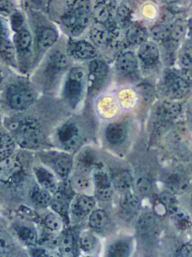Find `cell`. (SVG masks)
Listing matches in <instances>:
<instances>
[{
  "label": "cell",
  "instance_id": "cell-53",
  "mask_svg": "<svg viewBox=\"0 0 192 257\" xmlns=\"http://www.w3.org/2000/svg\"><path fill=\"white\" fill-rule=\"evenodd\" d=\"M189 28H190V32L192 33V19H190V22H189Z\"/></svg>",
  "mask_w": 192,
  "mask_h": 257
},
{
  "label": "cell",
  "instance_id": "cell-30",
  "mask_svg": "<svg viewBox=\"0 0 192 257\" xmlns=\"http://www.w3.org/2000/svg\"><path fill=\"white\" fill-rule=\"evenodd\" d=\"M130 252V245L124 240H118L110 245L108 255L112 257L128 256Z\"/></svg>",
  "mask_w": 192,
  "mask_h": 257
},
{
  "label": "cell",
  "instance_id": "cell-45",
  "mask_svg": "<svg viewBox=\"0 0 192 257\" xmlns=\"http://www.w3.org/2000/svg\"><path fill=\"white\" fill-rule=\"evenodd\" d=\"M13 10V4L10 0H0V14H10Z\"/></svg>",
  "mask_w": 192,
  "mask_h": 257
},
{
  "label": "cell",
  "instance_id": "cell-14",
  "mask_svg": "<svg viewBox=\"0 0 192 257\" xmlns=\"http://www.w3.org/2000/svg\"><path fill=\"white\" fill-rule=\"evenodd\" d=\"M92 41L96 46H103L112 41L108 28L104 24L96 23L90 32Z\"/></svg>",
  "mask_w": 192,
  "mask_h": 257
},
{
  "label": "cell",
  "instance_id": "cell-37",
  "mask_svg": "<svg viewBox=\"0 0 192 257\" xmlns=\"http://www.w3.org/2000/svg\"><path fill=\"white\" fill-rule=\"evenodd\" d=\"M160 199L168 211L172 213L177 211L178 201L172 192H170V191H164L160 194Z\"/></svg>",
  "mask_w": 192,
  "mask_h": 257
},
{
  "label": "cell",
  "instance_id": "cell-17",
  "mask_svg": "<svg viewBox=\"0 0 192 257\" xmlns=\"http://www.w3.org/2000/svg\"><path fill=\"white\" fill-rule=\"evenodd\" d=\"M58 40V34L52 28H44L39 33L37 46L40 51L50 49Z\"/></svg>",
  "mask_w": 192,
  "mask_h": 257
},
{
  "label": "cell",
  "instance_id": "cell-48",
  "mask_svg": "<svg viewBox=\"0 0 192 257\" xmlns=\"http://www.w3.org/2000/svg\"><path fill=\"white\" fill-rule=\"evenodd\" d=\"M8 29L7 25L3 21L0 20V43L7 40L8 37Z\"/></svg>",
  "mask_w": 192,
  "mask_h": 257
},
{
  "label": "cell",
  "instance_id": "cell-24",
  "mask_svg": "<svg viewBox=\"0 0 192 257\" xmlns=\"http://www.w3.org/2000/svg\"><path fill=\"white\" fill-rule=\"evenodd\" d=\"M15 231L20 239L27 244H34L37 240V233L34 228L30 225H16Z\"/></svg>",
  "mask_w": 192,
  "mask_h": 257
},
{
  "label": "cell",
  "instance_id": "cell-4",
  "mask_svg": "<svg viewBox=\"0 0 192 257\" xmlns=\"http://www.w3.org/2000/svg\"><path fill=\"white\" fill-rule=\"evenodd\" d=\"M40 159L60 178L66 180L68 177L73 167V158L68 153L48 152L40 155Z\"/></svg>",
  "mask_w": 192,
  "mask_h": 257
},
{
  "label": "cell",
  "instance_id": "cell-12",
  "mask_svg": "<svg viewBox=\"0 0 192 257\" xmlns=\"http://www.w3.org/2000/svg\"><path fill=\"white\" fill-rule=\"evenodd\" d=\"M139 57L146 65H153L158 61L159 51L157 46L151 42H145L141 44Z\"/></svg>",
  "mask_w": 192,
  "mask_h": 257
},
{
  "label": "cell",
  "instance_id": "cell-44",
  "mask_svg": "<svg viewBox=\"0 0 192 257\" xmlns=\"http://www.w3.org/2000/svg\"><path fill=\"white\" fill-rule=\"evenodd\" d=\"M171 186L174 191L181 192L187 189V182L181 177H174L170 180Z\"/></svg>",
  "mask_w": 192,
  "mask_h": 257
},
{
  "label": "cell",
  "instance_id": "cell-3",
  "mask_svg": "<svg viewBox=\"0 0 192 257\" xmlns=\"http://www.w3.org/2000/svg\"><path fill=\"white\" fill-rule=\"evenodd\" d=\"M86 72L81 67L70 70L64 84L63 96L72 107H75L80 101L85 86Z\"/></svg>",
  "mask_w": 192,
  "mask_h": 257
},
{
  "label": "cell",
  "instance_id": "cell-46",
  "mask_svg": "<svg viewBox=\"0 0 192 257\" xmlns=\"http://www.w3.org/2000/svg\"><path fill=\"white\" fill-rule=\"evenodd\" d=\"M140 92L146 100H151L154 96V89L151 85H142L140 86Z\"/></svg>",
  "mask_w": 192,
  "mask_h": 257
},
{
  "label": "cell",
  "instance_id": "cell-6",
  "mask_svg": "<svg viewBox=\"0 0 192 257\" xmlns=\"http://www.w3.org/2000/svg\"><path fill=\"white\" fill-rule=\"evenodd\" d=\"M57 139L64 150L74 151L79 147L81 141L79 128L75 123L67 122L57 131Z\"/></svg>",
  "mask_w": 192,
  "mask_h": 257
},
{
  "label": "cell",
  "instance_id": "cell-33",
  "mask_svg": "<svg viewBox=\"0 0 192 257\" xmlns=\"http://www.w3.org/2000/svg\"><path fill=\"white\" fill-rule=\"evenodd\" d=\"M98 244V240L96 236L90 231H85L81 234L80 238V245L82 250L86 252H91L96 249Z\"/></svg>",
  "mask_w": 192,
  "mask_h": 257
},
{
  "label": "cell",
  "instance_id": "cell-11",
  "mask_svg": "<svg viewBox=\"0 0 192 257\" xmlns=\"http://www.w3.org/2000/svg\"><path fill=\"white\" fill-rule=\"evenodd\" d=\"M34 175L39 184L48 191L55 192L57 189V182L54 174L43 167L34 168Z\"/></svg>",
  "mask_w": 192,
  "mask_h": 257
},
{
  "label": "cell",
  "instance_id": "cell-21",
  "mask_svg": "<svg viewBox=\"0 0 192 257\" xmlns=\"http://www.w3.org/2000/svg\"><path fill=\"white\" fill-rule=\"evenodd\" d=\"M147 37L145 28L138 25L130 27L126 35L128 43L134 45L142 44L146 41Z\"/></svg>",
  "mask_w": 192,
  "mask_h": 257
},
{
  "label": "cell",
  "instance_id": "cell-2",
  "mask_svg": "<svg viewBox=\"0 0 192 257\" xmlns=\"http://www.w3.org/2000/svg\"><path fill=\"white\" fill-rule=\"evenodd\" d=\"M91 7L90 0H75L62 16V22L74 36H79L90 22Z\"/></svg>",
  "mask_w": 192,
  "mask_h": 257
},
{
  "label": "cell",
  "instance_id": "cell-27",
  "mask_svg": "<svg viewBox=\"0 0 192 257\" xmlns=\"http://www.w3.org/2000/svg\"><path fill=\"white\" fill-rule=\"evenodd\" d=\"M93 16L97 23L106 24L111 20L110 6L106 3H100L94 7Z\"/></svg>",
  "mask_w": 192,
  "mask_h": 257
},
{
  "label": "cell",
  "instance_id": "cell-34",
  "mask_svg": "<svg viewBox=\"0 0 192 257\" xmlns=\"http://www.w3.org/2000/svg\"><path fill=\"white\" fill-rule=\"evenodd\" d=\"M48 64H49V68H51V70L54 71H62L67 67V58L63 54L56 52V53L51 55Z\"/></svg>",
  "mask_w": 192,
  "mask_h": 257
},
{
  "label": "cell",
  "instance_id": "cell-38",
  "mask_svg": "<svg viewBox=\"0 0 192 257\" xmlns=\"http://www.w3.org/2000/svg\"><path fill=\"white\" fill-rule=\"evenodd\" d=\"M45 227L52 231H58L62 227L61 218L56 213H50L46 215L44 219Z\"/></svg>",
  "mask_w": 192,
  "mask_h": 257
},
{
  "label": "cell",
  "instance_id": "cell-28",
  "mask_svg": "<svg viewBox=\"0 0 192 257\" xmlns=\"http://www.w3.org/2000/svg\"><path fill=\"white\" fill-rule=\"evenodd\" d=\"M108 222V216L103 210H96L92 212L88 219V224L92 228L102 229Z\"/></svg>",
  "mask_w": 192,
  "mask_h": 257
},
{
  "label": "cell",
  "instance_id": "cell-18",
  "mask_svg": "<svg viewBox=\"0 0 192 257\" xmlns=\"http://www.w3.org/2000/svg\"><path fill=\"white\" fill-rule=\"evenodd\" d=\"M120 204L123 211L128 214H133L139 208L140 201L134 194L126 192L120 198Z\"/></svg>",
  "mask_w": 192,
  "mask_h": 257
},
{
  "label": "cell",
  "instance_id": "cell-43",
  "mask_svg": "<svg viewBox=\"0 0 192 257\" xmlns=\"http://www.w3.org/2000/svg\"><path fill=\"white\" fill-rule=\"evenodd\" d=\"M184 28L182 24L176 23L175 25H172L171 28V37L170 40H178L182 37L184 35Z\"/></svg>",
  "mask_w": 192,
  "mask_h": 257
},
{
  "label": "cell",
  "instance_id": "cell-25",
  "mask_svg": "<svg viewBox=\"0 0 192 257\" xmlns=\"http://www.w3.org/2000/svg\"><path fill=\"white\" fill-rule=\"evenodd\" d=\"M31 199L33 204L39 207H46L52 204V198L46 189H34L32 192Z\"/></svg>",
  "mask_w": 192,
  "mask_h": 257
},
{
  "label": "cell",
  "instance_id": "cell-35",
  "mask_svg": "<svg viewBox=\"0 0 192 257\" xmlns=\"http://www.w3.org/2000/svg\"><path fill=\"white\" fill-rule=\"evenodd\" d=\"M172 221L174 225L182 231H186L192 227V221L188 215L183 212H175L172 213Z\"/></svg>",
  "mask_w": 192,
  "mask_h": 257
},
{
  "label": "cell",
  "instance_id": "cell-9",
  "mask_svg": "<svg viewBox=\"0 0 192 257\" xmlns=\"http://www.w3.org/2000/svg\"><path fill=\"white\" fill-rule=\"evenodd\" d=\"M96 205V200L93 197L88 195H80L75 197L72 201L70 210L72 213L76 217H85Z\"/></svg>",
  "mask_w": 192,
  "mask_h": 257
},
{
  "label": "cell",
  "instance_id": "cell-8",
  "mask_svg": "<svg viewBox=\"0 0 192 257\" xmlns=\"http://www.w3.org/2000/svg\"><path fill=\"white\" fill-rule=\"evenodd\" d=\"M164 85L166 94L172 99L182 98L189 91L188 83L174 73H170L166 76Z\"/></svg>",
  "mask_w": 192,
  "mask_h": 257
},
{
  "label": "cell",
  "instance_id": "cell-26",
  "mask_svg": "<svg viewBox=\"0 0 192 257\" xmlns=\"http://www.w3.org/2000/svg\"><path fill=\"white\" fill-rule=\"evenodd\" d=\"M156 227V219L152 214L147 213L144 215L138 222V232L142 235L151 234L154 231Z\"/></svg>",
  "mask_w": 192,
  "mask_h": 257
},
{
  "label": "cell",
  "instance_id": "cell-47",
  "mask_svg": "<svg viewBox=\"0 0 192 257\" xmlns=\"http://www.w3.org/2000/svg\"><path fill=\"white\" fill-rule=\"evenodd\" d=\"M117 15H118V19L121 21L122 23H126L127 21H128L129 16H130V12L128 9L124 6H122L118 8L117 11Z\"/></svg>",
  "mask_w": 192,
  "mask_h": 257
},
{
  "label": "cell",
  "instance_id": "cell-42",
  "mask_svg": "<svg viewBox=\"0 0 192 257\" xmlns=\"http://www.w3.org/2000/svg\"><path fill=\"white\" fill-rule=\"evenodd\" d=\"M183 63L187 67H192V40H189L184 46Z\"/></svg>",
  "mask_w": 192,
  "mask_h": 257
},
{
  "label": "cell",
  "instance_id": "cell-16",
  "mask_svg": "<svg viewBox=\"0 0 192 257\" xmlns=\"http://www.w3.org/2000/svg\"><path fill=\"white\" fill-rule=\"evenodd\" d=\"M117 70L120 73L128 74L133 73L138 67L136 57L132 52H126L118 57L116 63Z\"/></svg>",
  "mask_w": 192,
  "mask_h": 257
},
{
  "label": "cell",
  "instance_id": "cell-5",
  "mask_svg": "<svg viewBox=\"0 0 192 257\" xmlns=\"http://www.w3.org/2000/svg\"><path fill=\"white\" fill-rule=\"evenodd\" d=\"M7 98L12 109L24 110L34 102V95L33 91L25 85H12L8 89Z\"/></svg>",
  "mask_w": 192,
  "mask_h": 257
},
{
  "label": "cell",
  "instance_id": "cell-13",
  "mask_svg": "<svg viewBox=\"0 0 192 257\" xmlns=\"http://www.w3.org/2000/svg\"><path fill=\"white\" fill-rule=\"evenodd\" d=\"M105 137L110 144H122L126 139L127 130L123 124L120 123H112L106 127L105 131Z\"/></svg>",
  "mask_w": 192,
  "mask_h": 257
},
{
  "label": "cell",
  "instance_id": "cell-31",
  "mask_svg": "<svg viewBox=\"0 0 192 257\" xmlns=\"http://www.w3.org/2000/svg\"><path fill=\"white\" fill-rule=\"evenodd\" d=\"M0 55L2 58L12 65H16L15 60V48L8 40L0 43Z\"/></svg>",
  "mask_w": 192,
  "mask_h": 257
},
{
  "label": "cell",
  "instance_id": "cell-1",
  "mask_svg": "<svg viewBox=\"0 0 192 257\" xmlns=\"http://www.w3.org/2000/svg\"><path fill=\"white\" fill-rule=\"evenodd\" d=\"M8 127L13 133L16 143L22 148H38L43 141L40 124L33 118L12 120Z\"/></svg>",
  "mask_w": 192,
  "mask_h": 257
},
{
  "label": "cell",
  "instance_id": "cell-7",
  "mask_svg": "<svg viewBox=\"0 0 192 257\" xmlns=\"http://www.w3.org/2000/svg\"><path fill=\"white\" fill-rule=\"evenodd\" d=\"M93 184L94 186V195L102 201H108L111 199L112 189L111 180L106 171L100 168H96L92 173Z\"/></svg>",
  "mask_w": 192,
  "mask_h": 257
},
{
  "label": "cell",
  "instance_id": "cell-50",
  "mask_svg": "<svg viewBox=\"0 0 192 257\" xmlns=\"http://www.w3.org/2000/svg\"><path fill=\"white\" fill-rule=\"evenodd\" d=\"M32 254L34 256H48V252L45 249H40V248H36L33 249L32 251Z\"/></svg>",
  "mask_w": 192,
  "mask_h": 257
},
{
  "label": "cell",
  "instance_id": "cell-40",
  "mask_svg": "<svg viewBox=\"0 0 192 257\" xmlns=\"http://www.w3.org/2000/svg\"><path fill=\"white\" fill-rule=\"evenodd\" d=\"M24 23V17L20 13H14L10 17V25H12V29L16 33L22 30Z\"/></svg>",
  "mask_w": 192,
  "mask_h": 257
},
{
  "label": "cell",
  "instance_id": "cell-51",
  "mask_svg": "<svg viewBox=\"0 0 192 257\" xmlns=\"http://www.w3.org/2000/svg\"><path fill=\"white\" fill-rule=\"evenodd\" d=\"M162 1H163V2H164L165 4H171L177 2L178 0H162Z\"/></svg>",
  "mask_w": 192,
  "mask_h": 257
},
{
  "label": "cell",
  "instance_id": "cell-29",
  "mask_svg": "<svg viewBox=\"0 0 192 257\" xmlns=\"http://www.w3.org/2000/svg\"><path fill=\"white\" fill-rule=\"evenodd\" d=\"M181 112V106L176 102L166 101L159 108V116L162 118H170L176 116Z\"/></svg>",
  "mask_w": 192,
  "mask_h": 257
},
{
  "label": "cell",
  "instance_id": "cell-32",
  "mask_svg": "<svg viewBox=\"0 0 192 257\" xmlns=\"http://www.w3.org/2000/svg\"><path fill=\"white\" fill-rule=\"evenodd\" d=\"M60 249L63 255H73L74 252V239L70 231L63 234L60 242Z\"/></svg>",
  "mask_w": 192,
  "mask_h": 257
},
{
  "label": "cell",
  "instance_id": "cell-23",
  "mask_svg": "<svg viewBox=\"0 0 192 257\" xmlns=\"http://www.w3.org/2000/svg\"><path fill=\"white\" fill-rule=\"evenodd\" d=\"M14 148V141L12 137L6 134L0 135V162L12 157Z\"/></svg>",
  "mask_w": 192,
  "mask_h": 257
},
{
  "label": "cell",
  "instance_id": "cell-36",
  "mask_svg": "<svg viewBox=\"0 0 192 257\" xmlns=\"http://www.w3.org/2000/svg\"><path fill=\"white\" fill-rule=\"evenodd\" d=\"M171 28H172V25H157L152 28V34L156 40L165 42L170 40Z\"/></svg>",
  "mask_w": 192,
  "mask_h": 257
},
{
  "label": "cell",
  "instance_id": "cell-22",
  "mask_svg": "<svg viewBox=\"0 0 192 257\" xmlns=\"http://www.w3.org/2000/svg\"><path fill=\"white\" fill-rule=\"evenodd\" d=\"M14 42L15 48L18 52H21V53L27 52L30 50L32 44L31 35L26 30H21L15 34Z\"/></svg>",
  "mask_w": 192,
  "mask_h": 257
},
{
  "label": "cell",
  "instance_id": "cell-49",
  "mask_svg": "<svg viewBox=\"0 0 192 257\" xmlns=\"http://www.w3.org/2000/svg\"><path fill=\"white\" fill-rule=\"evenodd\" d=\"M180 255L181 256L192 257V245H184L180 249Z\"/></svg>",
  "mask_w": 192,
  "mask_h": 257
},
{
  "label": "cell",
  "instance_id": "cell-15",
  "mask_svg": "<svg viewBox=\"0 0 192 257\" xmlns=\"http://www.w3.org/2000/svg\"><path fill=\"white\" fill-rule=\"evenodd\" d=\"M0 162V179L4 181H8L21 171V165L16 159L10 157Z\"/></svg>",
  "mask_w": 192,
  "mask_h": 257
},
{
  "label": "cell",
  "instance_id": "cell-39",
  "mask_svg": "<svg viewBox=\"0 0 192 257\" xmlns=\"http://www.w3.org/2000/svg\"><path fill=\"white\" fill-rule=\"evenodd\" d=\"M135 187H136L138 193L142 196L150 195L152 191V185L151 181L146 177H139L136 180Z\"/></svg>",
  "mask_w": 192,
  "mask_h": 257
},
{
  "label": "cell",
  "instance_id": "cell-19",
  "mask_svg": "<svg viewBox=\"0 0 192 257\" xmlns=\"http://www.w3.org/2000/svg\"><path fill=\"white\" fill-rule=\"evenodd\" d=\"M112 182L116 189L120 192H126L132 187L133 178L128 171H122L112 176Z\"/></svg>",
  "mask_w": 192,
  "mask_h": 257
},
{
  "label": "cell",
  "instance_id": "cell-54",
  "mask_svg": "<svg viewBox=\"0 0 192 257\" xmlns=\"http://www.w3.org/2000/svg\"><path fill=\"white\" fill-rule=\"evenodd\" d=\"M2 79V76H1V73H0V82H1Z\"/></svg>",
  "mask_w": 192,
  "mask_h": 257
},
{
  "label": "cell",
  "instance_id": "cell-20",
  "mask_svg": "<svg viewBox=\"0 0 192 257\" xmlns=\"http://www.w3.org/2000/svg\"><path fill=\"white\" fill-rule=\"evenodd\" d=\"M90 80L94 79V83H98L100 80L104 79L108 73V67L103 61L94 60L90 62Z\"/></svg>",
  "mask_w": 192,
  "mask_h": 257
},
{
  "label": "cell",
  "instance_id": "cell-10",
  "mask_svg": "<svg viewBox=\"0 0 192 257\" xmlns=\"http://www.w3.org/2000/svg\"><path fill=\"white\" fill-rule=\"evenodd\" d=\"M68 53L78 60L92 59L97 55L94 46L85 41L72 43L69 46Z\"/></svg>",
  "mask_w": 192,
  "mask_h": 257
},
{
  "label": "cell",
  "instance_id": "cell-41",
  "mask_svg": "<svg viewBox=\"0 0 192 257\" xmlns=\"http://www.w3.org/2000/svg\"><path fill=\"white\" fill-rule=\"evenodd\" d=\"M73 183L74 186H76V189L84 190V189H87L90 186V179L86 177L85 175L78 174L74 178Z\"/></svg>",
  "mask_w": 192,
  "mask_h": 257
},
{
  "label": "cell",
  "instance_id": "cell-52",
  "mask_svg": "<svg viewBox=\"0 0 192 257\" xmlns=\"http://www.w3.org/2000/svg\"><path fill=\"white\" fill-rule=\"evenodd\" d=\"M188 109L192 113V97L190 98V101L188 103Z\"/></svg>",
  "mask_w": 192,
  "mask_h": 257
}]
</instances>
